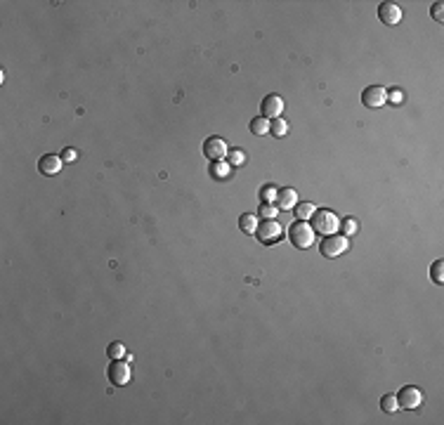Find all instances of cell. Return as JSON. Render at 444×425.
<instances>
[{"mask_svg": "<svg viewBox=\"0 0 444 425\" xmlns=\"http://www.w3.org/2000/svg\"><path fill=\"white\" fill-rule=\"evenodd\" d=\"M347 236L343 234H328L324 236V241L319 244V251L324 258H338V255H343L347 251Z\"/></svg>", "mask_w": 444, "mask_h": 425, "instance_id": "3", "label": "cell"}, {"mask_svg": "<svg viewBox=\"0 0 444 425\" xmlns=\"http://www.w3.org/2000/svg\"><path fill=\"white\" fill-rule=\"evenodd\" d=\"M107 354H109L111 359H121V357L126 354V347H123V343H111L109 347H107Z\"/></svg>", "mask_w": 444, "mask_h": 425, "instance_id": "22", "label": "cell"}, {"mask_svg": "<svg viewBox=\"0 0 444 425\" xmlns=\"http://www.w3.org/2000/svg\"><path fill=\"white\" fill-rule=\"evenodd\" d=\"M270 133H272L274 137H286V133H289V123H286L284 118H274L272 123H270Z\"/></svg>", "mask_w": 444, "mask_h": 425, "instance_id": "17", "label": "cell"}, {"mask_svg": "<svg viewBox=\"0 0 444 425\" xmlns=\"http://www.w3.org/2000/svg\"><path fill=\"white\" fill-rule=\"evenodd\" d=\"M362 102H364V107L378 109L388 102V90L381 88V85H369V88L362 92Z\"/></svg>", "mask_w": 444, "mask_h": 425, "instance_id": "8", "label": "cell"}, {"mask_svg": "<svg viewBox=\"0 0 444 425\" xmlns=\"http://www.w3.org/2000/svg\"><path fill=\"white\" fill-rule=\"evenodd\" d=\"M296 208V215H298V220H302V222H307L309 217L314 215V203H309V201H300V203H296L293 206Z\"/></svg>", "mask_w": 444, "mask_h": 425, "instance_id": "13", "label": "cell"}, {"mask_svg": "<svg viewBox=\"0 0 444 425\" xmlns=\"http://www.w3.org/2000/svg\"><path fill=\"white\" fill-rule=\"evenodd\" d=\"M62 158H64V161H76V158H78V151H76V149H71V146H69V149H64Z\"/></svg>", "mask_w": 444, "mask_h": 425, "instance_id": "27", "label": "cell"}, {"mask_svg": "<svg viewBox=\"0 0 444 425\" xmlns=\"http://www.w3.org/2000/svg\"><path fill=\"white\" fill-rule=\"evenodd\" d=\"M255 236L260 239V244L272 246V244H277V241H281L284 229H281V225L277 222V220H263L260 227L255 229Z\"/></svg>", "mask_w": 444, "mask_h": 425, "instance_id": "4", "label": "cell"}, {"mask_svg": "<svg viewBox=\"0 0 444 425\" xmlns=\"http://www.w3.org/2000/svg\"><path fill=\"white\" fill-rule=\"evenodd\" d=\"M442 2H435V5H433V19H435V21H440V24H442Z\"/></svg>", "mask_w": 444, "mask_h": 425, "instance_id": "26", "label": "cell"}, {"mask_svg": "<svg viewBox=\"0 0 444 425\" xmlns=\"http://www.w3.org/2000/svg\"><path fill=\"white\" fill-rule=\"evenodd\" d=\"M381 409L385 411V414H395L399 409V404H397V397L390 392V395H383V399H381Z\"/></svg>", "mask_w": 444, "mask_h": 425, "instance_id": "18", "label": "cell"}, {"mask_svg": "<svg viewBox=\"0 0 444 425\" xmlns=\"http://www.w3.org/2000/svg\"><path fill=\"white\" fill-rule=\"evenodd\" d=\"M227 154H229V149L222 137H208L203 142V156H208L210 161H225Z\"/></svg>", "mask_w": 444, "mask_h": 425, "instance_id": "7", "label": "cell"}, {"mask_svg": "<svg viewBox=\"0 0 444 425\" xmlns=\"http://www.w3.org/2000/svg\"><path fill=\"white\" fill-rule=\"evenodd\" d=\"M430 279L435 281L437 286H442V283H444V263H442V260L433 263V267H430Z\"/></svg>", "mask_w": 444, "mask_h": 425, "instance_id": "19", "label": "cell"}, {"mask_svg": "<svg viewBox=\"0 0 444 425\" xmlns=\"http://www.w3.org/2000/svg\"><path fill=\"white\" fill-rule=\"evenodd\" d=\"M281 111H284V100L279 95H267L263 100V116L265 118H281Z\"/></svg>", "mask_w": 444, "mask_h": 425, "instance_id": "11", "label": "cell"}, {"mask_svg": "<svg viewBox=\"0 0 444 425\" xmlns=\"http://www.w3.org/2000/svg\"><path fill=\"white\" fill-rule=\"evenodd\" d=\"M388 102H392V104H402L404 102V95H402V90H392L388 95Z\"/></svg>", "mask_w": 444, "mask_h": 425, "instance_id": "25", "label": "cell"}, {"mask_svg": "<svg viewBox=\"0 0 444 425\" xmlns=\"http://www.w3.org/2000/svg\"><path fill=\"white\" fill-rule=\"evenodd\" d=\"M395 397H397L399 409H418L421 402H423V392H421L416 385H404Z\"/></svg>", "mask_w": 444, "mask_h": 425, "instance_id": "6", "label": "cell"}, {"mask_svg": "<svg viewBox=\"0 0 444 425\" xmlns=\"http://www.w3.org/2000/svg\"><path fill=\"white\" fill-rule=\"evenodd\" d=\"M277 213H279V210H277V206H272V203H263V206H260V217H265V220H274Z\"/></svg>", "mask_w": 444, "mask_h": 425, "instance_id": "23", "label": "cell"}, {"mask_svg": "<svg viewBox=\"0 0 444 425\" xmlns=\"http://www.w3.org/2000/svg\"><path fill=\"white\" fill-rule=\"evenodd\" d=\"M260 199H263V203H272V201H277V189H274V187H265L263 194H260Z\"/></svg>", "mask_w": 444, "mask_h": 425, "instance_id": "24", "label": "cell"}, {"mask_svg": "<svg viewBox=\"0 0 444 425\" xmlns=\"http://www.w3.org/2000/svg\"><path fill=\"white\" fill-rule=\"evenodd\" d=\"M289 236H291V244L296 246V248H309V246L314 244V229H312V225L302 222V220L293 222V227L289 229Z\"/></svg>", "mask_w": 444, "mask_h": 425, "instance_id": "2", "label": "cell"}, {"mask_svg": "<svg viewBox=\"0 0 444 425\" xmlns=\"http://www.w3.org/2000/svg\"><path fill=\"white\" fill-rule=\"evenodd\" d=\"M239 227H241V232H246V234H255V229H258V217L255 215H241Z\"/></svg>", "mask_w": 444, "mask_h": 425, "instance_id": "16", "label": "cell"}, {"mask_svg": "<svg viewBox=\"0 0 444 425\" xmlns=\"http://www.w3.org/2000/svg\"><path fill=\"white\" fill-rule=\"evenodd\" d=\"M312 220V229L317 232V234H335L338 232V227H340V220H338V215H335L333 210H326V208H321V210H314V215L309 217Z\"/></svg>", "mask_w": 444, "mask_h": 425, "instance_id": "1", "label": "cell"}, {"mask_svg": "<svg viewBox=\"0 0 444 425\" xmlns=\"http://www.w3.org/2000/svg\"><path fill=\"white\" fill-rule=\"evenodd\" d=\"M210 172H213V177H215V180H225L227 175H229V163H227V161H213Z\"/></svg>", "mask_w": 444, "mask_h": 425, "instance_id": "15", "label": "cell"}, {"mask_svg": "<svg viewBox=\"0 0 444 425\" xmlns=\"http://www.w3.org/2000/svg\"><path fill=\"white\" fill-rule=\"evenodd\" d=\"M378 19L385 26H397L402 21V7L397 2H381L378 5Z\"/></svg>", "mask_w": 444, "mask_h": 425, "instance_id": "9", "label": "cell"}, {"mask_svg": "<svg viewBox=\"0 0 444 425\" xmlns=\"http://www.w3.org/2000/svg\"><path fill=\"white\" fill-rule=\"evenodd\" d=\"M277 203H279L281 210H291L296 203H298V191L291 189V187L279 189V191H277Z\"/></svg>", "mask_w": 444, "mask_h": 425, "instance_id": "12", "label": "cell"}, {"mask_svg": "<svg viewBox=\"0 0 444 425\" xmlns=\"http://www.w3.org/2000/svg\"><path fill=\"white\" fill-rule=\"evenodd\" d=\"M62 163H64L62 156L45 154V156H40V161H38V170H40V175H45V177H52V175H57V172L62 170Z\"/></svg>", "mask_w": 444, "mask_h": 425, "instance_id": "10", "label": "cell"}, {"mask_svg": "<svg viewBox=\"0 0 444 425\" xmlns=\"http://www.w3.org/2000/svg\"><path fill=\"white\" fill-rule=\"evenodd\" d=\"M229 165H244V161H246V154L241 151V149H234V151H229L227 154V158H225Z\"/></svg>", "mask_w": 444, "mask_h": 425, "instance_id": "21", "label": "cell"}, {"mask_svg": "<svg viewBox=\"0 0 444 425\" xmlns=\"http://www.w3.org/2000/svg\"><path fill=\"white\" fill-rule=\"evenodd\" d=\"M251 133L253 135H265V133H270V118H265V116H258L251 121Z\"/></svg>", "mask_w": 444, "mask_h": 425, "instance_id": "14", "label": "cell"}, {"mask_svg": "<svg viewBox=\"0 0 444 425\" xmlns=\"http://www.w3.org/2000/svg\"><path fill=\"white\" fill-rule=\"evenodd\" d=\"M340 232H343V236H352L357 234V229H359V225H357V220H352V217H347V220H343L340 222V227H338Z\"/></svg>", "mask_w": 444, "mask_h": 425, "instance_id": "20", "label": "cell"}, {"mask_svg": "<svg viewBox=\"0 0 444 425\" xmlns=\"http://www.w3.org/2000/svg\"><path fill=\"white\" fill-rule=\"evenodd\" d=\"M130 376H133L130 364L121 362V359H114V362L109 364V369H107V378H109V383H114L116 388L128 385V383H130Z\"/></svg>", "mask_w": 444, "mask_h": 425, "instance_id": "5", "label": "cell"}]
</instances>
